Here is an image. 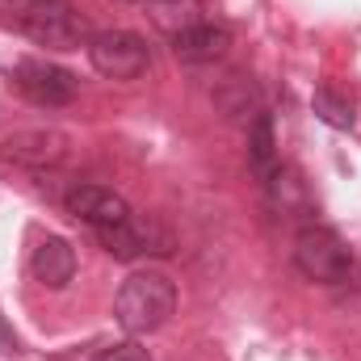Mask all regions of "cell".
Segmentation results:
<instances>
[{
	"label": "cell",
	"instance_id": "6da1fadb",
	"mask_svg": "<svg viewBox=\"0 0 361 361\" xmlns=\"http://www.w3.org/2000/svg\"><path fill=\"white\" fill-rule=\"evenodd\" d=\"M173 311H177V286L156 269L130 273L122 281L118 298H114V315H118V324L130 336H143V332L164 328Z\"/></svg>",
	"mask_w": 361,
	"mask_h": 361
},
{
	"label": "cell",
	"instance_id": "7a4b0ae2",
	"mask_svg": "<svg viewBox=\"0 0 361 361\" xmlns=\"http://www.w3.org/2000/svg\"><path fill=\"white\" fill-rule=\"evenodd\" d=\"M8 21L30 42L55 51H72L89 38V25L72 0H8Z\"/></svg>",
	"mask_w": 361,
	"mask_h": 361
},
{
	"label": "cell",
	"instance_id": "3957f363",
	"mask_svg": "<svg viewBox=\"0 0 361 361\" xmlns=\"http://www.w3.org/2000/svg\"><path fill=\"white\" fill-rule=\"evenodd\" d=\"M97 240L101 248L114 257V261H143V257H173L177 240L173 231L152 219V214H130L126 223H114V227H97Z\"/></svg>",
	"mask_w": 361,
	"mask_h": 361
},
{
	"label": "cell",
	"instance_id": "277c9868",
	"mask_svg": "<svg viewBox=\"0 0 361 361\" xmlns=\"http://www.w3.org/2000/svg\"><path fill=\"white\" fill-rule=\"evenodd\" d=\"M294 265L302 277L311 281H324V286H336L353 273V257L345 248V240L328 227H302L298 240H294Z\"/></svg>",
	"mask_w": 361,
	"mask_h": 361
},
{
	"label": "cell",
	"instance_id": "5b68a950",
	"mask_svg": "<svg viewBox=\"0 0 361 361\" xmlns=\"http://www.w3.org/2000/svg\"><path fill=\"white\" fill-rule=\"evenodd\" d=\"M89 63L109 80H139L152 63L147 42L130 30H105L89 38Z\"/></svg>",
	"mask_w": 361,
	"mask_h": 361
},
{
	"label": "cell",
	"instance_id": "8992f818",
	"mask_svg": "<svg viewBox=\"0 0 361 361\" xmlns=\"http://www.w3.org/2000/svg\"><path fill=\"white\" fill-rule=\"evenodd\" d=\"M13 85L21 97H30L34 105H47V109H59L76 97V76L47 59H21L13 68Z\"/></svg>",
	"mask_w": 361,
	"mask_h": 361
},
{
	"label": "cell",
	"instance_id": "52a82bcc",
	"mask_svg": "<svg viewBox=\"0 0 361 361\" xmlns=\"http://www.w3.org/2000/svg\"><path fill=\"white\" fill-rule=\"evenodd\" d=\"M0 156L21 169H55L68 156V135L59 130H17L0 143Z\"/></svg>",
	"mask_w": 361,
	"mask_h": 361
},
{
	"label": "cell",
	"instance_id": "ba28073f",
	"mask_svg": "<svg viewBox=\"0 0 361 361\" xmlns=\"http://www.w3.org/2000/svg\"><path fill=\"white\" fill-rule=\"evenodd\" d=\"M68 210L76 214V219H85L92 227H114V223H126L135 210L126 206V197L122 193H114V189H105V185H76L72 193H68Z\"/></svg>",
	"mask_w": 361,
	"mask_h": 361
},
{
	"label": "cell",
	"instance_id": "9c48e42d",
	"mask_svg": "<svg viewBox=\"0 0 361 361\" xmlns=\"http://www.w3.org/2000/svg\"><path fill=\"white\" fill-rule=\"evenodd\" d=\"M227 47H231V34L223 25H210V21H197V25L173 34V55L180 63H214L227 55Z\"/></svg>",
	"mask_w": 361,
	"mask_h": 361
},
{
	"label": "cell",
	"instance_id": "30bf717a",
	"mask_svg": "<svg viewBox=\"0 0 361 361\" xmlns=\"http://www.w3.org/2000/svg\"><path fill=\"white\" fill-rule=\"evenodd\" d=\"M30 269H34V277H38L47 290H63V286L76 277V248H72L63 235H47V240L34 248Z\"/></svg>",
	"mask_w": 361,
	"mask_h": 361
},
{
	"label": "cell",
	"instance_id": "8fae6325",
	"mask_svg": "<svg viewBox=\"0 0 361 361\" xmlns=\"http://www.w3.org/2000/svg\"><path fill=\"white\" fill-rule=\"evenodd\" d=\"M214 105H219L227 118H244V122H257V118H261V97H257V89H252L244 76H231L223 89L214 92Z\"/></svg>",
	"mask_w": 361,
	"mask_h": 361
},
{
	"label": "cell",
	"instance_id": "7c38bea8",
	"mask_svg": "<svg viewBox=\"0 0 361 361\" xmlns=\"http://www.w3.org/2000/svg\"><path fill=\"white\" fill-rule=\"evenodd\" d=\"M248 164L257 169V177L269 180L281 164H277V143H273V118L261 114L252 126H248Z\"/></svg>",
	"mask_w": 361,
	"mask_h": 361
},
{
	"label": "cell",
	"instance_id": "4fadbf2b",
	"mask_svg": "<svg viewBox=\"0 0 361 361\" xmlns=\"http://www.w3.org/2000/svg\"><path fill=\"white\" fill-rule=\"evenodd\" d=\"M265 185H269V202H273V210H277V214H294V210H307V206H311L307 185L298 180L294 169H277Z\"/></svg>",
	"mask_w": 361,
	"mask_h": 361
},
{
	"label": "cell",
	"instance_id": "5bb4252c",
	"mask_svg": "<svg viewBox=\"0 0 361 361\" xmlns=\"http://www.w3.org/2000/svg\"><path fill=\"white\" fill-rule=\"evenodd\" d=\"M311 109L319 114V122H328V126H336V130H349V126L357 122L353 101H349V97H341L336 89H315V97H311Z\"/></svg>",
	"mask_w": 361,
	"mask_h": 361
},
{
	"label": "cell",
	"instance_id": "9a60e30c",
	"mask_svg": "<svg viewBox=\"0 0 361 361\" xmlns=\"http://www.w3.org/2000/svg\"><path fill=\"white\" fill-rule=\"evenodd\" d=\"M147 8H152V21L160 30H169V34H180V30L197 25V4L193 0H152Z\"/></svg>",
	"mask_w": 361,
	"mask_h": 361
},
{
	"label": "cell",
	"instance_id": "2e32d148",
	"mask_svg": "<svg viewBox=\"0 0 361 361\" xmlns=\"http://www.w3.org/2000/svg\"><path fill=\"white\" fill-rule=\"evenodd\" d=\"M97 361H152V357H147V349H139L135 341H126V345H109Z\"/></svg>",
	"mask_w": 361,
	"mask_h": 361
},
{
	"label": "cell",
	"instance_id": "e0dca14e",
	"mask_svg": "<svg viewBox=\"0 0 361 361\" xmlns=\"http://www.w3.org/2000/svg\"><path fill=\"white\" fill-rule=\"evenodd\" d=\"M0 353H4V357H17V353H21V341L13 336V328H8L4 319H0Z\"/></svg>",
	"mask_w": 361,
	"mask_h": 361
},
{
	"label": "cell",
	"instance_id": "ac0fdd59",
	"mask_svg": "<svg viewBox=\"0 0 361 361\" xmlns=\"http://www.w3.org/2000/svg\"><path fill=\"white\" fill-rule=\"evenodd\" d=\"M126 4H139V0H126Z\"/></svg>",
	"mask_w": 361,
	"mask_h": 361
}]
</instances>
